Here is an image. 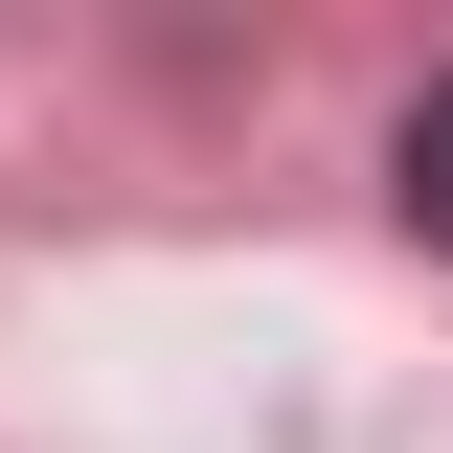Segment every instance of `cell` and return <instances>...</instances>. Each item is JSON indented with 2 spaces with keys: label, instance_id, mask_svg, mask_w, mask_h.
<instances>
[{
  "label": "cell",
  "instance_id": "cell-1",
  "mask_svg": "<svg viewBox=\"0 0 453 453\" xmlns=\"http://www.w3.org/2000/svg\"><path fill=\"white\" fill-rule=\"evenodd\" d=\"M386 204H408V226H431V250H453V68H431V91H408V136H386Z\"/></svg>",
  "mask_w": 453,
  "mask_h": 453
}]
</instances>
